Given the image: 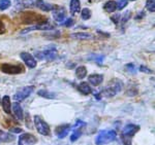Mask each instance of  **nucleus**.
Returning a JSON list of instances; mask_svg holds the SVG:
<instances>
[{
  "label": "nucleus",
  "mask_w": 155,
  "mask_h": 145,
  "mask_svg": "<svg viewBox=\"0 0 155 145\" xmlns=\"http://www.w3.org/2000/svg\"><path fill=\"white\" fill-rule=\"evenodd\" d=\"M81 17H82V19L85 20V21H86V20H89L90 17H91V11H90V9H88V8L82 9Z\"/></svg>",
  "instance_id": "28"
},
{
  "label": "nucleus",
  "mask_w": 155,
  "mask_h": 145,
  "mask_svg": "<svg viewBox=\"0 0 155 145\" xmlns=\"http://www.w3.org/2000/svg\"><path fill=\"white\" fill-rule=\"evenodd\" d=\"M88 80L92 86L97 87L104 81V76H102L101 74H91V75H89L88 77Z\"/></svg>",
  "instance_id": "16"
},
{
  "label": "nucleus",
  "mask_w": 155,
  "mask_h": 145,
  "mask_svg": "<svg viewBox=\"0 0 155 145\" xmlns=\"http://www.w3.org/2000/svg\"><path fill=\"white\" fill-rule=\"evenodd\" d=\"M21 59L23 60L25 65H26L28 68L32 69V68H35L36 67V64H37L36 60L31 54H29V52H21Z\"/></svg>",
  "instance_id": "10"
},
{
  "label": "nucleus",
  "mask_w": 155,
  "mask_h": 145,
  "mask_svg": "<svg viewBox=\"0 0 155 145\" xmlns=\"http://www.w3.org/2000/svg\"><path fill=\"white\" fill-rule=\"evenodd\" d=\"M11 132H14V133H22V129H20V128H12V129H11Z\"/></svg>",
  "instance_id": "41"
},
{
  "label": "nucleus",
  "mask_w": 155,
  "mask_h": 145,
  "mask_svg": "<svg viewBox=\"0 0 155 145\" xmlns=\"http://www.w3.org/2000/svg\"><path fill=\"white\" fill-rule=\"evenodd\" d=\"M45 37H48L49 39H55L60 37V31L58 30H49L48 33H44Z\"/></svg>",
  "instance_id": "25"
},
{
  "label": "nucleus",
  "mask_w": 155,
  "mask_h": 145,
  "mask_svg": "<svg viewBox=\"0 0 155 145\" xmlns=\"http://www.w3.org/2000/svg\"><path fill=\"white\" fill-rule=\"evenodd\" d=\"M74 20H72V19H67L66 22L63 25L65 27H71V26H72V25H74Z\"/></svg>",
  "instance_id": "39"
},
{
  "label": "nucleus",
  "mask_w": 155,
  "mask_h": 145,
  "mask_svg": "<svg viewBox=\"0 0 155 145\" xmlns=\"http://www.w3.org/2000/svg\"><path fill=\"white\" fill-rule=\"evenodd\" d=\"M71 125H61V126H58L55 130V134L58 137L59 139H63L68 135L69 131H71Z\"/></svg>",
  "instance_id": "11"
},
{
  "label": "nucleus",
  "mask_w": 155,
  "mask_h": 145,
  "mask_svg": "<svg viewBox=\"0 0 155 145\" xmlns=\"http://www.w3.org/2000/svg\"><path fill=\"white\" fill-rule=\"evenodd\" d=\"M85 126H86V122L78 119V121H76V124L72 126V128H74V129H79V128H82V127H85Z\"/></svg>",
  "instance_id": "32"
},
{
  "label": "nucleus",
  "mask_w": 155,
  "mask_h": 145,
  "mask_svg": "<svg viewBox=\"0 0 155 145\" xmlns=\"http://www.w3.org/2000/svg\"><path fill=\"white\" fill-rule=\"evenodd\" d=\"M18 2L19 5H24V6H30L32 5V2L30 0H16Z\"/></svg>",
  "instance_id": "31"
},
{
  "label": "nucleus",
  "mask_w": 155,
  "mask_h": 145,
  "mask_svg": "<svg viewBox=\"0 0 155 145\" xmlns=\"http://www.w3.org/2000/svg\"><path fill=\"white\" fill-rule=\"evenodd\" d=\"M33 91H34V87L33 86L25 87H23V89L20 90V91H18L16 94H15L14 100L16 102L23 101V100H25L26 98H28V97L30 96V95H31V93Z\"/></svg>",
  "instance_id": "7"
},
{
  "label": "nucleus",
  "mask_w": 155,
  "mask_h": 145,
  "mask_svg": "<svg viewBox=\"0 0 155 145\" xmlns=\"http://www.w3.org/2000/svg\"><path fill=\"white\" fill-rule=\"evenodd\" d=\"M12 5L11 0H0V11H5Z\"/></svg>",
  "instance_id": "27"
},
{
  "label": "nucleus",
  "mask_w": 155,
  "mask_h": 145,
  "mask_svg": "<svg viewBox=\"0 0 155 145\" xmlns=\"http://www.w3.org/2000/svg\"><path fill=\"white\" fill-rule=\"evenodd\" d=\"M21 21L24 24H37V25H44L48 24L49 20L45 16H41L39 14H36L34 11H24L21 14Z\"/></svg>",
  "instance_id": "1"
},
{
  "label": "nucleus",
  "mask_w": 155,
  "mask_h": 145,
  "mask_svg": "<svg viewBox=\"0 0 155 145\" xmlns=\"http://www.w3.org/2000/svg\"><path fill=\"white\" fill-rule=\"evenodd\" d=\"M127 5L126 0H119L118 3H116V9H123Z\"/></svg>",
  "instance_id": "30"
},
{
  "label": "nucleus",
  "mask_w": 155,
  "mask_h": 145,
  "mask_svg": "<svg viewBox=\"0 0 155 145\" xmlns=\"http://www.w3.org/2000/svg\"><path fill=\"white\" fill-rule=\"evenodd\" d=\"M0 103H1V99H0Z\"/></svg>",
  "instance_id": "43"
},
{
  "label": "nucleus",
  "mask_w": 155,
  "mask_h": 145,
  "mask_svg": "<svg viewBox=\"0 0 155 145\" xmlns=\"http://www.w3.org/2000/svg\"><path fill=\"white\" fill-rule=\"evenodd\" d=\"M122 142H123V145H131V138L122 136Z\"/></svg>",
  "instance_id": "37"
},
{
  "label": "nucleus",
  "mask_w": 155,
  "mask_h": 145,
  "mask_svg": "<svg viewBox=\"0 0 155 145\" xmlns=\"http://www.w3.org/2000/svg\"><path fill=\"white\" fill-rule=\"evenodd\" d=\"M0 70L3 73L11 74V75H15V74H20L25 72V67L22 64H9V63H3L0 66Z\"/></svg>",
  "instance_id": "4"
},
{
  "label": "nucleus",
  "mask_w": 155,
  "mask_h": 145,
  "mask_svg": "<svg viewBox=\"0 0 155 145\" xmlns=\"http://www.w3.org/2000/svg\"><path fill=\"white\" fill-rule=\"evenodd\" d=\"M130 17H131V14H130V11H126L125 14H124V16L123 17H122V20L120 22H122V23H126L127 21H128L129 19H130Z\"/></svg>",
  "instance_id": "34"
},
{
  "label": "nucleus",
  "mask_w": 155,
  "mask_h": 145,
  "mask_svg": "<svg viewBox=\"0 0 155 145\" xmlns=\"http://www.w3.org/2000/svg\"><path fill=\"white\" fill-rule=\"evenodd\" d=\"M104 56H98V57H97V59H96L97 64H101L102 61H104Z\"/></svg>",
  "instance_id": "40"
},
{
  "label": "nucleus",
  "mask_w": 155,
  "mask_h": 145,
  "mask_svg": "<svg viewBox=\"0 0 155 145\" xmlns=\"http://www.w3.org/2000/svg\"><path fill=\"white\" fill-rule=\"evenodd\" d=\"M56 57H57V49L54 46L50 47V49H46L44 52H36L35 54V58H37L38 60H47V61H53Z\"/></svg>",
  "instance_id": "6"
},
{
  "label": "nucleus",
  "mask_w": 155,
  "mask_h": 145,
  "mask_svg": "<svg viewBox=\"0 0 155 145\" xmlns=\"http://www.w3.org/2000/svg\"><path fill=\"white\" fill-rule=\"evenodd\" d=\"M125 70L127 72H132V73H134V72L136 71V67H134V65L132 63H129L125 65Z\"/></svg>",
  "instance_id": "33"
},
{
  "label": "nucleus",
  "mask_w": 155,
  "mask_h": 145,
  "mask_svg": "<svg viewBox=\"0 0 155 145\" xmlns=\"http://www.w3.org/2000/svg\"><path fill=\"white\" fill-rule=\"evenodd\" d=\"M117 137V133L114 130H102L95 137L96 145H106L113 142Z\"/></svg>",
  "instance_id": "2"
},
{
  "label": "nucleus",
  "mask_w": 155,
  "mask_h": 145,
  "mask_svg": "<svg viewBox=\"0 0 155 145\" xmlns=\"http://www.w3.org/2000/svg\"><path fill=\"white\" fill-rule=\"evenodd\" d=\"M53 17L55 19V21L57 22H63L66 16V9L62 6H57L53 9Z\"/></svg>",
  "instance_id": "12"
},
{
  "label": "nucleus",
  "mask_w": 155,
  "mask_h": 145,
  "mask_svg": "<svg viewBox=\"0 0 155 145\" xmlns=\"http://www.w3.org/2000/svg\"><path fill=\"white\" fill-rule=\"evenodd\" d=\"M52 28H53V27H52L51 25H49V23L44 24V25H33V26L29 27V28L24 29L21 33L25 34V33H28V32H30V31H33V30H48L49 31V30L52 29Z\"/></svg>",
  "instance_id": "15"
},
{
  "label": "nucleus",
  "mask_w": 155,
  "mask_h": 145,
  "mask_svg": "<svg viewBox=\"0 0 155 145\" xmlns=\"http://www.w3.org/2000/svg\"><path fill=\"white\" fill-rule=\"evenodd\" d=\"M140 71L144 72V73H149V74H152V73H153V71H152L151 69L147 68V67H146V66H144V65L140 66Z\"/></svg>",
  "instance_id": "35"
},
{
  "label": "nucleus",
  "mask_w": 155,
  "mask_h": 145,
  "mask_svg": "<svg viewBox=\"0 0 155 145\" xmlns=\"http://www.w3.org/2000/svg\"><path fill=\"white\" fill-rule=\"evenodd\" d=\"M81 135H82V128L74 129V133H72L71 136V142H76L77 140L81 137Z\"/></svg>",
  "instance_id": "26"
},
{
  "label": "nucleus",
  "mask_w": 155,
  "mask_h": 145,
  "mask_svg": "<svg viewBox=\"0 0 155 145\" xmlns=\"http://www.w3.org/2000/svg\"><path fill=\"white\" fill-rule=\"evenodd\" d=\"M33 121H34V126L37 130L39 134L42 136H50L51 134V130H50L49 125L47 124L44 119L41 118L39 115H34L33 117Z\"/></svg>",
  "instance_id": "5"
},
{
  "label": "nucleus",
  "mask_w": 155,
  "mask_h": 145,
  "mask_svg": "<svg viewBox=\"0 0 155 145\" xmlns=\"http://www.w3.org/2000/svg\"><path fill=\"white\" fill-rule=\"evenodd\" d=\"M140 131V126L134 124H128L122 130V136L128 137V138H132L137 132Z\"/></svg>",
  "instance_id": "9"
},
{
  "label": "nucleus",
  "mask_w": 155,
  "mask_h": 145,
  "mask_svg": "<svg viewBox=\"0 0 155 145\" xmlns=\"http://www.w3.org/2000/svg\"><path fill=\"white\" fill-rule=\"evenodd\" d=\"M146 7L149 11L154 12L155 11V0H147Z\"/></svg>",
  "instance_id": "29"
},
{
  "label": "nucleus",
  "mask_w": 155,
  "mask_h": 145,
  "mask_svg": "<svg viewBox=\"0 0 155 145\" xmlns=\"http://www.w3.org/2000/svg\"><path fill=\"white\" fill-rule=\"evenodd\" d=\"M126 1H134V0H126Z\"/></svg>",
  "instance_id": "42"
},
{
  "label": "nucleus",
  "mask_w": 155,
  "mask_h": 145,
  "mask_svg": "<svg viewBox=\"0 0 155 145\" xmlns=\"http://www.w3.org/2000/svg\"><path fill=\"white\" fill-rule=\"evenodd\" d=\"M37 95L42 97V98H46V99H55L56 98V95L54 93L49 92L48 90H39V91L37 92Z\"/></svg>",
  "instance_id": "21"
},
{
  "label": "nucleus",
  "mask_w": 155,
  "mask_h": 145,
  "mask_svg": "<svg viewBox=\"0 0 155 145\" xmlns=\"http://www.w3.org/2000/svg\"><path fill=\"white\" fill-rule=\"evenodd\" d=\"M35 5L38 7L39 9H41V11H52L55 7H56L55 4L48 3V2H46L45 0H36Z\"/></svg>",
  "instance_id": "13"
},
{
  "label": "nucleus",
  "mask_w": 155,
  "mask_h": 145,
  "mask_svg": "<svg viewBox=\"0 0 155 145\" xmlns=\"http://www.w3.org/2000/svg\"><path fill=\"white\" fill-rule=\"evenodd\" d=\"M15 139V137L11 134L4 133L0 130V142H11Z\"/></svg>",
  "instance_id": "24"
},
{
  "label": "nucleus",
  "mask_w": 155,
  "mask_h": 145,
  "mask_svg": "<svg viewBox=\"0 0 155 145\" xmlns=\"http://www.w3.org/2000/svg\"><path fill=\"white\" fill-rule=\"evenodd\" d=\"M87 75V69L85 66H79L76 69V76L79 79H83Z\"/></svg>",
  "instance_id": "23"
},
{
  "label": "nucleus",
  "mask_w": 155,
  "mask_h": 145,
  "mask_svg": "<svg viewBox=\"0 0 155 145\" xmlns=\"http://www.w3.org/2000/svg\"><path fill=\"white\" fill-rule=\"evenodd\" d=\"M5 31H6V29H5V26H4L3 22L0 21V35L4 34V33H5Z\"/></svg>",
  "instance_id": "38"
},
{
  "label": "nucleus",
  "mask_w": 155,
  "mask_h": 145,
  "mask_svg": "<svg viewBox=\"0 0 155 145\" xmlns=\"http://www.w3.org/2000/svg\"><path fill=\"white\" fill-rule=\"evenodd\" d=\"M1 105H2V108L5 113L9 114L11 113V110H12V103H11V98L8 96H4L2 98V101H1Z\"/></svg>",
  "instance_id": "17"
},
{
  "label": "nucleus",
  "mask_w": 155,
  "mask_h": 145,
  "mask_svg": "<svg viewBox=\"0 0 155 145\" xmlns=\"http://www.w3.org/2000/svg\"><path fill=\"white\" fill-rule=\"evenodd\" d=\"M12 111H14V114L19 121H23L24 118V112L23 109H22L21 105L19 104V102H15L12 104Z\"/></svg>",
  "instance_id": "14"
},
{
  "label": "nucleus",
  "mask_w": 155,
  "mask_h": 145,
  "mask_svg": "<svg viewBox=\"0 0 155 145\" xmlns=\"http://www.w3.org/2000/svg\"><path fill=\"white\" fill-rule=\"evenodd\" d=\"M78 89H79V91L81 92L83 95H89L92 92V90H91V87H90L89 84H88V82H85V81L81 82V84L78 86Z\"/></svg>",
  "instance_id": "20"
},
{
  "label": "nucleus",
  "mask_w": 155,
  "mask_h": 145,
  "mask_svg": "<svg viewBox=\"0 0 155 145\" xmlns=\"http://www.w3.org/2000/svg\"><path fill=\"white\" fill-rule=\"evenodd\" d=\"M71 36L72 38L81 39V40H88V39H93L94 36L90 33H85V32H78V33L71 34Z\"/></svg>",
  "instance_id": "18"
},
{
  "label": "nucleus",
  "mask_w": 155,
  "mask_h": 145,
  "mask_svg": "<svg viewBox=\"0 0 155 145\" xmlns=\"http://www.w3.org/2000/svg\"><path fill=\"white\" fill-rule=\"evenodd\" d=\"M120 17H121V16H120L119 14H116L115 16H112L111 17V20H112V22H113L114 24H118Z\"/></svg>",
  "instance_id": "36"
},
{
  "label": "nucleus",
  "mask_w": 155,
  "mask_h": 145,
  "mask_svg": "<svg viewBox=\"0 0 155 145\" xmlns=\"http://www.w3.org/2000/svg\"><path fill=\"white\" fill-rule=\"evenodd\" d=\"M37 143V138L33 134L24 133L19 137L18 145H35Z\"/></svg>",
  "instance_id": "8"
},
{
  "label": "nucleus",
  "mask_w": 155,
  "mask_h": 145,
  "mask_svg": "<svg viewBox=\"0 0 155 145\" xmlns=\"http://www.w3.org/2000/svg\"><path fill=\"white\" fill-rule=\"evenodd\" d=\"M122 87H123V84L119 79L115 78L112 81H110L109 86L106 87V89H104L101 95H104V97H107V98H111V97H114L115 95H117L121 91Z\"/></svg>",
  "instance_id": "3"
},
{
  "label": "nucleus",
  "mask_w": 155,
  "mask_h": 145,
  "mask_svg": "<svg viewBox=\"0 0 155 145\" xmlns=\"http://www.w3.org/2000/svg\"><path fill=\"white\" fill-rule=\"evenodd\" d=\"M104 8L106 11L112 14V12H114L115 11H116V2L113 1V0H110V1H107L104 3Z\"/></svg>",
  "instance_id": "22"
},
{
  "label": "nucleus",
  "mask_w": 155,
  "mask_h": 145,
  "mask_svg": "<svg viewBox=\"0 0 155 145\" xmlns=\"http://www.w3.org/2000/svg\"><path fill=\"white\" fill-rule=\"evenodd\" d=\"M69 9H71V14H74L81 11V3H80V0H71Z\"/></svg>",
  "instance_id": "19"
}]
</instances>
